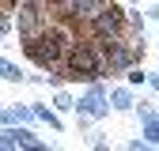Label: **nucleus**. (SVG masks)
I'll use <instances>...</instances> for the list:
<instances>
[{
	"label": "nucleus",
	"instance_id": "1",
	"mask_svg": "<svg viewBox=\"0 0 159 151\" xmlns=\"http://www.w3.org/2000/svg\"><path fill=\"white\" fill-rule=\"evenodd\" d=\"M110 102H114V110H129L133 106V94L129 91H110Z\"/></svg>",
	"mask_w": 159,
	"mask_h": 151
},
{
	"label": "nucleus",
	"instance_id": "2",
	"mask_svg": "<svg viewBox=\"0 0 159 151\" xmlns=\"http://www.w3.org/2000/svg\"><path fill=\"white\" fill-rule=\"evenodd\" d=\"M0 76H4L8 83H19V80H23V72H19L11 61H0Z\"/></svg>",
	"mask_w": 159,
	"mask_h": 151
},
{
	"label": "nucleus",
	"instance_id": "3",
	"mask_svg": "<svg viewBox=\"0 0 159 151\" xmlns=\"http://www.w3.org/2000/svg\"><path fill=\"white\" fill-rule=\"evenodd\" d=\"M53 102H57V110H76V102L68 98L65 91H57V98H53Z\"/></svg>",
	"mask_w": 159,
	"mask_h": 151
}]
</instances>
